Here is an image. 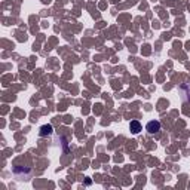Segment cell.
Listing matches in <instances>:
<instances>
[{"label": "cell", "instance_id": "obj_3", "mask_svg": "<svg viewBox=\"0 0 190 190\" xmlns=\"http://www.w3.org/2000/svg\"><path fill=\"white\" fill-rule=\"evenodd\" d=\"M40 137H45V135H50L52 134V126L50 125H43L42 128H40Z\"/></svg>", "mask_w": 190, "mask_h": 190}, {"label": "cell", "instance_id": "obj_2", "mask_svg": "<svg viewBox=\"0 0 190 190\" xmlns=\"http://www.w3.org/2000/svg\"><path fill=\"white\" fill-rule=\"evenodd\" d=\"M129 129H131L132 134H138L141 129H143V126H141V123L138 120H132V122L129 123Z\"/></svg>", "mask_w": 190, "mask_h": 190}, {"label": "cell", "instance_id": "obj_1", "mask_svg": "<svg viewBox=\"0 0 190 190\" xmlns=\"http://www.w3.org/2000/svg\"><path fill=\"white\" fill-rule=\"evenodd\" d=\"M145 131L149 132V134H156L161 131V122L159 120H150V122L147 123V126H145Z\"/></svg>", "mask_w": 190, "mask_h": 190}]
</instances>
